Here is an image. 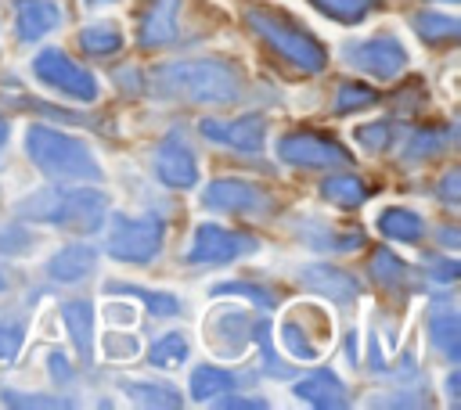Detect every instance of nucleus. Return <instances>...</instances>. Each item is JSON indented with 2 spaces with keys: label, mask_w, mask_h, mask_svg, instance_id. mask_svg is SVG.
I'll list each match as a JSON object with an SVG mask.
<instances>
[{
  "label": "nucleus",
  "mask_w": 461,
  "mask_h": 410,
  "mask_svg": "<svg viewBox=\"0 0 461 410\" xmlns=\"http://www.w3.org/2000/svg\"><path fill=\"white\" fill-rule=\"evenodd\" d=\"M148 94L180 104H234L241 97V76L220 58H176L148 72Z\"/></svg>",
  "instance_id": "f257e3e1"
},
{
  "label": "nucleus",
  "mask_w": 461,
  "mask_h": 410,
  "mask_svg": "<svg viewBox=\"0 0 461 410\" xmlns=\"http://www.w3.org/2000/svg\"><path fill=\"white\" fill-rule=\"evenodd\" d=\"M14 216L25 223H47L76 234H94L108 219V194L86 187H43L14 201Z\"/></svg>",
  "instance_id": "f03ea898"
},
{
  "label": "nucleus",
  "mask_w": 461,
  "mask_h": 410,
  "mask_svg": "<svg viewBox=\"0 0 461 410\" xmlns=\"http://www.w3.org/2000/svg\"><path fill=\"white\" fill-rule=\"evenodd\" d=\"M25 155L32 165L50 180H79V183H101L104 169L97 155L72 133H61L58 126L32 122L25 129Z\"/></svg>",
  "instance_id": "7ed1b4c3"
},
{
  "label": "nucleus",
  "mask_w": 461,
  "mask_h": 410,
  "mask_svg": "<svg viewBox=\"0 0 461 410\" xmlns=\"http://www.w3.org/2000/svg\"><path fill=\"white\" fill-rule=\"evenodd\" d=\"M245 22L277 58H285L299 72H321L328 65L321 40L313 32H306L303 25H295L288 14L270 11V7H245Z\"/></svg>",
  "instance_id": "20e7f679"
},
{
  "label": "nucleus",
  "mask_w": 461,
  "mask_h": 410,
  "mask_svg": "<svg viewBox=\"0 0 461 410\" xmlns=\"http://www.w3.org/2000/svg\"><path fill=\"white\" fill-rule=\"evenodd\" d=\"M166 245V223L158 216H130L115 212L108 216V234H104V252L119 263L144 266L151 263Z\"/></svg>",
  "instance_id": "39448f33"
},
{
  "label": "nucleus",
  "mask_w": 461,
  "mask_h": 410,
  "mask_svg": "<svg viewBox=\"0 0 461 410\" xmlns=\"http://www.w3.org/2000/svg\"><path fill=\"white\" fill-rule=\"evenodd\" d=\"M32 79L43 83L47 90H54V94H61V97H72V101H83V104L97 101V94H101L94 72H86L79 61H72V58H68L65 50H58V47H43V50L32 58Z\"/></svg>",
  "instance_id": "423d86ee"
},
{
  "label": "nucleus",
  "mask_w": 461,
  "mask_h": 410,
  "mask_svg": "<svg viewBox=\"0 0 461 410\" xmlns=\"http://www.w3.org/2000/svg\"><path fill=\"white\" fill-rule=\"evenodd\" d=\"M256 248H259V241L245 230H230V227H220V223H202V227H194L184 259L194 263V266H220V263L245 259Z\"/></svg>",
  "instance_id": "0eeeda50"
},
{
  "label": "nucleus",
  "mask_w": 461,
  "mask_h": 410,
  "mask_svg": "<svg viewBox=\"0 0 461 410\" xmlns=\"http://www.w3.org/2000/svg\"><path fill=\"white\" fill-rule=\"evenodd\" d=\"M202 209L209 212H227V216H267L274 212L270 194L241 176H220L202 191Z\"/></svg>",
  "instance_id": "6e6552de"
},
{
  "label": "nucleus",
  "mask_w": 461,
  "mask_h": 410,
  "mask_svg": "<svg viewBox=\"0 0 461 410\" xmlns=\"http://www.w3.org/2000/svg\"><path fill=\"white\" fill-rule=\"evenodd\" d=\"M346 61L357 72H364V76L396 79L407 68V50H403V43L393 32H378V36H367V40L349 43L346 47Z\"/></svg>",
  "instance_id": "1a4fd4ad"
},
{
  "label": "nucleus",
  "mask_w": 461,
  "mask_h": 410,
  "mask_svg": "<svg viewBox=\"0 0 461 410\" xmlns=\"http://www.w3.org/2000/svg\"><path fill=\"white\" fill-rule=\"evenodd\" d=\"M277 158L288 165H299V169H335V165L349 162V151L331 137L299 129V133H285L277 140Z\"/></svg>",
  "instance_id": "9d476101"
},
{
  "label": "nucleus",
  "mask_w": 461,
  "mask_h": 410,
  "mask_svg": "<svg viewBox=\"0 0 461 410\" xmlns=\"http://www.w3.org/2000/svg\"><path fill=\"white\" fill-rule=\"evenodd\" d=\"M198 133L220 147H230V151H245V155H256L263 151V140H267V122L263 115H238V119H202L198 122Z\"/></svg>",
  "instance_id": "9b49d317"
},
{
  "label": "nucleus",
  "mask_w": 461,
  "mask_h": 410,
  "mask_svg": "<svg viewBox=\"0 0 461 410\" xmlns=\"http://www.w3.org/2000/svg\"><path fill=\"white\" fill-rule=\"evenodd\" d=\"M155 176L173 187V191H191L198 183V162L194 151L187 147V140L180 133L162 137V144L155 147Z\"/></svg>",
  "instance_id": "f8f14e48"
},
{
  "label": "nucleus",
  "mask_w": 461,
  "mask_h": 410,
  "mask_svg": "<svg viewBox=\"0 0 461 410\" xmlns=\"http://www.w3.org/2000/svg\"><path fill=\"white\" fill-rule=\"evenodd\" d=\"M299 281H303V288H310V291H317V295H324V299H331L339 306L360 299V281L353 273L339 270V266H328V263L299 266Z\"/></svg>",
  "instance_id": "ddd939ff"
},
{
  "label": "nucleus",
  "mask_w": 461,
  "mask_h": 410,
  "mask_svg": "<svg viewBox=\"0 0 461 410\" xmlns=\"http://www.w3.org/2000/svg\"><path fill=\"white\" fill-rule=\"evenodd\" d=\"M61 25L58 0H14V36L22 43H36Z\"/></svg>",
  "instance_id": "4468645a"
},
{
  "label": "nucleus",
  "mask_w": 461,
  "mask_h": 410,
  "mask_svg": "<svg viewBox=\"0 0 461 410\" xmlns=\"http://www.w3.org/2000/svg\"><path fill=\"white\" fill-rule=\"evenodd\" d=\"M176 25H180V0H148V7L140 11L137 43L140 47H166L176 36Z\"/></svg>",
  "instance_id": "2eb2a0df"
},
{
  "label": "nucleus",
  "mask_w": 461,
  "mask_h": 410,
  "mask_svg": "<svg viewBox=\"0 0 461 410\" xmlns=\"http://www.w3.org/2000/svg\"><path fill=\"white\" fill-rule=\"evenodd\" d=\"M97 266V248L94 245H65L47 259V277L54 284H79L86 273H94Z\"/></svg>",
  "instance_id": "dca6fc26"
},
{
  "label": "nucleus",
  "mask_w": 461,
  "mask_h": 410,
  "mask_svg": "<svg viewBox=\"0 0 461 410\" xmlns=\"http://www.w3.org/2000/svg\"><path fill=\"white\" fill-rule=\"evenodd\" d=\"M292 392H295V399H303V403H310V406H317V410H335V406H346V403H349L346 385H342L328 367H321V370L299 378V381L292 385Z\"/></svg>",
  "instance_id": "f3484780"
},
{
  "label": "nucleus",
  "mask_w": 461,
  "mask_h": 410,
  "mask_svg": "<svg viewBox=\"0 0 461 410\" xmlns=\"http://www.w3.org/2000/svg\"><path fill=\"white\" fill-rule=\"evenodd\" d=\"M249 327H252V316L241 313V309H220L212 320H209V334L216 342V349L223 356H238L249 342Z\"/></svg>",
  "instance_id": "a211bd4d"
},
{
  "label": "nucleus",
  "mask_w": 461,
  "mask_h": 410,
  "mask_svg": "<svg viewBox=\"0 0 461 410\" xmlns=\"http://www.w3.org/2000/svg\"><path fill=\"white\" fill-rule=\"evenodd\" d=\"M61 320L68 327V338H72L79 360L90 363V356H94V309H90V302L86 299L61 302Z\"/></svg>",
  "instance_id": "6ab92c4d"
},
{
  "label": "nucleus",
  "mask_w": 461,
  "mask_h": 410,
  "mask_svg": "<svg viewBox=\"0 0 461 410\" xmlns=\"http://www.w3.org/2000/svg\"><path fill=\"white\" fill-rule=\"evenodd\" d=\"M378 230L400 245H414L425 237V219L414 212V209H403V205H389L378 212Z\"/></svg>",
  "instance_id": "aec40b11"
},
{
  "label": "nucleus",
  "mask_w": 461,
  "mask_h": 410,
  "mask_svg": "<svg viewBox=\"0 0 461 410\" xmlns=\"http://www.w3.org/2000/svg\"><path fill=\"white\" fill-rule=\"evenodd\" d=\"M119 388L133 399V403H144V406H180L184 399H180V392H176V385H169V381H151V378H119Z\"/></svg>",
  "instance_id": "412c9836"
},
{
  "label": "nucleus",
  "mask_w": 461,
  "mask_h": 410,
  "mask_svg": "<svg viewBox=\"0 0 461 410\" xmlns=\"http://www.w3.org/2000/svg\"><path fill=\"white\" fill-rule=\"evenodd\" d=\"M299 237L310 248H317V252H353V248L364 245V234L360 230H328L317 219H310L306 227H299Z\"/></svg>",
  "instance_id": "4be33fe9"
},
{
  "label": "nucleus",
  "mask_w": 461,
  "mask_h": 410,
  "mask_svg": "<svg viewBox=\"0 0 461 410\" xmlns=\"http://www.w3.org/2000/svg\"><path fill=\"white\" fill-rule=\"evenodd\" d=\"M234 385H238V378H234L230 370L212 367V363H202V367L191 370L187 392H191L194 403H205V399H216V396H223V392H234Z\"/></svg>",
  "instance_id": "5701e85b"
},
{
  "label": "nucleus",
  "mask_w": 461,
  "mask_h": 410,
  "mask_svg": "<svg viewBox=\"0 0 461 410\" xmlns=\"http://www.w3.org/2000/svg\"><path fill=\"white\" fill-rule=\"evenodd\" d=\"M321 194L331 201V205H339V209H357V205H364L367 201V183L360 180V176H353V173H335V176H328L324 183H321Z\"/></svg>",
  "instance_id": "b1692460"
},
{
  "label": "nucleus",
  "mask_w": 461,
  "mask_h": 410,
  "mask_svg": "<svg viewBox=\"0 0 461 410\" xmlns=\"http://www.w3.org/2000/svg\"><path fill=\"white\" fill-rule=\"evenodd\" d=\"M367 270H371V281H375L378 288H385V291H400V288H407V277H411L407 263H403L393 248H378V252L371 255Z\"/></svg>",
  "instance_id": "393cba45"
},
{
  "label": "nucleus",
  "mask_w": 461,
  "mask_h": 410,
  "mask_svg": "<svg viewBox=\"0 0 461 410\" xmlns=\"http://www.w3.org/2000/svg\"><path fill=\"white\" fill-rule=\"evenodd\" d=\"M187 356H191V342H187L184 331H166L148 349V363L158 367V370H173V367L187 363Z\"/></svg>",
  "instance_id": "a878e982"
},
{
  "label": "nucleus",
  "mask_w": 461,
  "mask_h": 410,
  "mask_svg": "<svg viewBox=\"0 0 461 410\" xmlns=\"http://www.w3.org/2000/svg\"><path fill=\"white\" fill-rule=\"evenodd\" d=\"M411 25H414V32L425 40V43H454L457 36H461V22L454 18V14H439V11H418L414 18H411Z\"/></svg>",
  "instance_id": "bb28decb"
},
{
  "label": "nucleus",
  "mask_w": 461,
  "mask_h": 410,
  "mask_svg": "<svg viewBox=\"0 0 461 410\" xmlns=\"http://www.w3.org/2000/svg\"><path fill=\"white\" fill-rule=\"evenodd\" d=\"M429 342H432V349H439L450 363L461 360V320H457L454 309L432 316V324H429Z\"/></svg>",
  "instance_id": "cd10ccee"
},
{
  "label": "nucleus",
  "mask_w": 461,
  "mask_h": 410,
  "mask_svg": "<svg viewBox=\"0 0 461 410\" xmlns=\"http://www.w3.org/2000/svg\"><path fill=\"white\" fill-rule=\"evenodd\" d=\"M108 295H133L144 302V309L151 316H176L180 313V299L169 291H151V288H137V284H104Z\"/></svg>",
  "instance_id": "c85d7f7f"
},
{
  "label": "nucleus",
  "mask_w": 461,
  "mask_h": 410,
  "mask_svg": "<svg viewBox=\"0 0 461 410\" xmlns=\"http://www.w3.org/2000/svg\"><path fill=\"white\" fill-rule=\"evenodd\" d=\"M79 47L86 54L108 58V54H119L122 50V32L115 25H86V29H79Z\"/></svg>",
  "instance_id": "c756f323"
},
{
  "label": "nucleus",
  "mask_w": 461,
  "mask_h": 410,
  "mask_svg": "<svg viewBox=\"0 0 461 410\" xmlns=\"http://www.w3.org/2000/svg\"><path fill=\"white\" fill-rule=\"evenodd\" d=\"M209 291H212V295H245V299H252V306H259V309H274V306H277V295H274L267 284H259V281H220V284H212Z\"/></svg>",
  "instance_id": "7c9ffc66"
},
{
  "label": "nucleus",
  "mask_w": 461,
  "mask_h": 410,
  "mask_svg": "<svg viewBox=\"0 0 461 410\" xmlns=\"http://www.w3.org/2000/svg\"><path fill=\"white\" fill-rule=\"evenodd\" d=\"M281 345L295 356V360H317L321 356V342L310 338V331L299 320H285L281 324Z\"/></svg>",
  "instance_id": "2f4dec72"
},
{
  "label": "nucleus",
  "mask_w": 461,
  "mask_h": 410,
  "mask_svg": "<svg viewBox=\"0 0 461 410\" xmlns=\"http://www.w3.org/2000/svg\"><path fill=\"white\" fill-rule=\"evenodd\" d=\"M249 338L263 349V370H267L270 378H288V374H292V363H281V360H277V352H274V345H270V324H267V320L252 316Z\"/></svg>",
  "instance_id": "473e14b6"
},
{
  "label": "nucleus",
  "mask_w": 461,
  "mask_h": 410,
  "mask_svg": "<svg viewBox=\"0 0 461 410\" xmlns=\"http://www.w3.org/2000/svg\"><path fill=\"white\" fill-rule=\"evenodd\" d=\"M375 101H378V94L371 86H364V83H339L331 104H335L339 115H346V111H360V108H367Z\"/></svg>",
  "instance_id": "72a5a7b5"
},
{
  "label": "nucleus",
  "mask_w": 461,
  "mask_h": 410,
  "mask_svg": "<svg viewBox=\"0 0 461 410\" xmlns=\"http://www.w3.org/2000/svg\"><path fill=\"white\" fill-rule=\"evenodd\" d=\"M321 14H328L331 22H346V25H353V22H360L367 11H371V4L375 0H310Z\"/></svg>",
  "instance_id": "f704fd0d"
},
{
  "label": "nucleus",
  "mask_w": 461,
  "mask_h": 410,
  "mask_svg": "<svg viewBox=\"0 0 461 410\" xmlns=\"http://www.w3.org/2000/svg\"><path fill=\"white\" fill-rule=\"evenodd\" d=\"M357 144L367 147V151H385L389 144H396V126L389 119H378V122H364L353 129Z\"/></svg>",
  "instance_id": "c9c22d12"
},
{
  "label": "nucleus",
  "mask_w": 461,
  "mask_h": 410,
  "mask_svg": "<svg viewBox=\"0 0 461 410\" xmlns=\"http://www.w3.org/2000/svg\"><path fill=\"white\" fill-rule=\"evenodd\" d=\"M443 144H447V137H443L439 129H418V133H411V140L403 144V155H407V158H429V155L443 151Z\"/></svg>",
  "instance_id": "e433bc0d"
},
{
  "label": "nucleus",
  "mask_w": 461,
  "mask_h": 410,
  "mask_svg": "<svg viewBox=\"0 0 461 410\" xmlns=\"http://www.w3.org/2000/svg\"><path fill=\"white\" fill-rule=\"evenodd\" d=\"M25 342V324L14 316H0V360H14Z\"/></svg>",
  "instance_id": "4c0bfd02"
},
{
  "label": "nucleus",
  "mask_w": 461,
  "mask_h": 410,
  "mask_svg": "<svg viewBox=\"0 0 461 410\" xmlns=\"http://www.w3.org/2000/svg\"><path fill=\"white\" fill-rule=\"evenodd\" d=\"M22 252H32V234H25L18 223L4 227L0 230V255H22Z\"/></svg>",
  "instance_id": "58836bf2"
},
{
  "label": "nucleus",
  "mask_w": 461,
  "mask_h": 410,
  "mask_svg": "<svg viewBox=\"0 0 461 410\" xmlns=\"http://www.w3.org/2000/svg\"><path fill=\"white\" fill-rule=\"evenodd\" d=\"M0 399L11 403V406H72V399H61V396H18L14 388H0Z\"/></svg>",
  "instance_id": "ea45409f"
},
{
  "label": "nucleus",
  "mask_w": 461,
  "mask_h": 410,
  "mask_svg": "<svg viewBox=\"0 0 461 410\" xmlns=\"http://www.w3.org/2000/svg\"><path fill=\"white\" fill-rule=\"evenodd\" d=\"M436 194H439V201L457 205L461 201V169H447L443 180H439V187H436Z\"/></svg>",
  "instance_id": "a19ab883"
},
{
  "label": "nucleus",
  "mask_w": 461,
  "mask_h": 410,
  "mask_svg": "<svg viewBox=\"0 0 461 410\" xmlns=\"http://www.w3.org/2000/svg\"><path fill=\"white\" fill-rule=\"evenodd\" d=\"M216 403L223 406V410H267L270 403L267 399H259V396H216Z\"/></svg>",
  "instance_id": "79ce46f5"
},
{
  "label": "nucleus",
  "mask_w": 461,
  "mask_h": 410,
  "mask_svg": "<svg viewBox=\"0 0 461 410\" xmlns=\"http://www.w3.org/2000/svg\"><path fill=\"white\" fill-rule=\"evenodd\" d=\"M457 273H461L457 259H436V263H432V281H439V284L457 281Z\"/></svg>",
  "instance_id": "37998d69"
},
{
  "label": "nucleus",
  "mask_w": 461,
  "mask_h": 410,
  "mask_svg": "<svg viewBox=\"0 0 461 410\" xmlns=\"http://www.w3.org/2000/svg\"><path fill=\"white\" fill-rule=\"evenodd\" d=\"M104 352L115 356V360H119V356H133V352H137V342H133V338H122V334H112V338L104 342Z\"/></svg>",
  "instance_id": "c03bdc74"
},
{
  "label": "nucleus",
  "mask_w": 461,
  "mask_h": 410,
  "mask_svg": "<svg viewBox=\"0 0 461 410\" xmlns=\"http://www.w3.org/2000/svg\"><path fill=\"white\" fill-rule=\"evenodd\" d=\"M50 374L54 381H72V370H68V360L61 352H50Z\"/></svg>",
  "instance_id": "a18cd8bd"
},
{
  "label": "nucleus",
  "mask_w": 461,
  "mask_h": 410,
  "mask_svg": "<svg viewBox=\"0 0 461 410\" xmlns=\"http://www.w3.org/2000/svg\"><path fill=\"white\" fill-rule=\"evenodd\" d=\"M447 399H450V403H457V370L447 378Z\"/></svg>",
  "instance_id": "49530a36"
},
{
  "label": "nucleus",
  "mask_w": 461,
  "mask_h": 410,
  "mask_svg": "<svg viewBox=\"0 0 461 410\" xmlns=\"http://www.w3.org/2000/svg\"><path fill=\"white\" fill-rule=\"evenodd\" d=\"M439 237H443V245H457V230H443Z\"/></svg>",
  "instance_id": "de8ad7c7"
},
{
  "label": "nucleus",
  "mask_w": 461,
  "mask_h": 410,
  "mask_svg": "<svg viewBox=\"0 0 461 410\" xmlns=\"http://www.w3.org/2000/svg\"><path fill=\"white\" fill-rule=\"evenodd\" d=\"M4 147H7V122L0 119V155H4Z\"/></svg>",
  "instance_id": "09e8293b"
},
{
  "label": "nucleus",
  "mask_w": 461,
  "mask_h": 410,
  "mask_svg": "<svg viewBox=\"0 0 461 410\" xmlns=\"http://www.w3.org/2000/svg\"><path fill=\"white\" fill-rule=\"evenodd\" d=\"M4 288H7V277H4V273H0V291H4Z\"/></svg>",
  "instance_id": "8fccbe9b"
},
{
  "label": "nucleus",
  "mask_w": 461,
  "mask_h": 410,
  "mask_svg": "<svg viewBox=\"0 0 461 410\" xmlns=\"http://www.w3.org/2000/svg\"><path fill=\"white\" fill-rule=\"evenodd\" d=\"M86 4H112V0H86Z\"/></svg>",
  "instance_id": "3c124183"
},
{
  "label": "nucleus",
  "mask_w": 461,
  "mask_h": 410,
  "mask_svg": "<svg viewBox=\"0 0 461 410\" xmlns=\"http://www.w3.org/2000/svg\"><path fill=\"white\" fill-rule=\"evenodd\" d=\"M450 4H454V0H450Z\"/></svg>",
  "instance_id": "603ef678"
}]
</instances>
